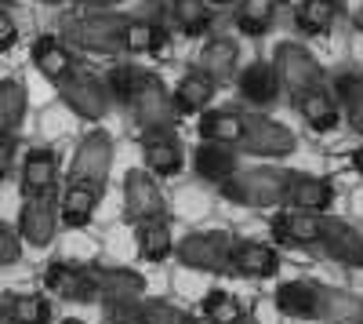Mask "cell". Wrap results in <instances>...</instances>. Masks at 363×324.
<instances>
[{
    "label": "cell",
    "instance_id": "cell-1",
    "mask_svg": "<svg viewBox=\"0 0 363 324\" xmlns=\"http://www.w3.org/2000/svg\"><path fill=\"white\" fill-rule=\"evenodd\" d=\"M128 22H131V15H120V11L69 15V18L62 22V40H66L69 48H84V51L120 55V51H124Z\"/></svg>",
    "mask_w": 363,
    "mask_h": 324
},
{
    "label": "cell",
    "instance_id": "cell-2",
    "mask_svg": "<svg viewBox=\"0 0 363 324\" xmlns=\"http://www.w3.org/2000/svg\"><path fill=\"white\" fill-rule=\"evenodd\" d=\"M287 183L291 171L280 168H244V171L236 168L218 190L225 200L244 204V208H277L287 200Z\"/></svg>",
    "mask_w": 363,
    "mask_h": 324
},
{
    "label": "cell",
    "instance_id": "cell-3",
    "mask_svg": "<svg viewBox=\"0 0 363 324\" xmlns=\"http://www.w3.org/2000/svg\"><path fill=\"white\" fill-rule=\"evenodd\" d=\"M128 109H131V117H135L138 131H167V128H174V121H178L174 99L164 92L160 77H157V73H145V70L135 73V87H131Z\"/></svg>",
    "mask_w": 363,
    "mask_h": 324
},
{
    "label": "cell",
    "instance_id": "cell-4",
    "mask_svg": "<svg viewBox=\"0 0 363 324\" xmlns=\"http://www.w3.org/2000/svg\"><path fill=\"white\" fill-rule=\"evenodd\" d=\"M58 95H62V102L77 117H84V121H99V117H106L109 106H113L109 84L95 73H84V70H69L58 80Z\"/></svg>",
    "mask_w": 363,
    "mask_h": 324
},
{
    "label": "cell",
    "instance_id": "cell-5",
    "mask_svg": "<svg viewBox=\"0 0 363 324\" xmlns=\"http://www.w3.org/2000/svg\"><path fill=\"white\" fill-rule=\"evenodd\" d=\"M272 66H277V77H280V87L298 102L306 92H313L316 84H323V66L309 55V48L301 44H280L277 48V58H272Z\"/></svg>",
    "mask_w": 363,
    "mask_h": 324
},
{
    "label": "cell",
    "instance_id": "cell-6",
    "mask_svg": "<svg viewBox=\"0 0 363 324\" xmlns=\"http://www.w3.org/2000/svg\"><path fill=\"white\" fill-rule=\"evenodd\" d=\"M233 241L236 237L225 230H203V233H189V237L174 248V255H178L182 266H189V270H225Z\"/></svg>",
    "mask_w": 363,
    "mask_h": 324
},
{
    "label": "cell",
    "instance_id": "cell-7",
    "mask_svg": "<svg viewBox=\"0 0 363 324\" xmlns=\"http://www.w3.org/2000/svg\"><path fill=\"white\" fill-rule=\"evenodd\" d=\"M294 131L284 128L280 121L272 117H262V113H251L244 117V139H240V150H247L255 157H287L294 153Z\"/></svg>",
    "mask_w": 363,
    "mask_h": 324
},
{
    "label": "cell",
    "instance_id": "cell-8",
    "mask_svg": "<svg viewBox=\"0 0 363 324\" xmlns=\"http://www.w3.org/2000/svg\"><path fill=\"white\" fill-rule=\"evenodd\" d=\"M58 226H62V212H58V200L51 193H37L26 197L22 215H18V237L33 248H48L55 241Z\"/></svg>",
    "mask_w": 363,
    "mask_h": 324
},
{
    "label": "cell",
    "instance_id": "cell-9",
    "mask_svg": "<svg viewBox=\"0 0 363 324\" xmlns=\"http://www.w3.org/2000/svg\"><path fill=\"white\" fill-rule=\"evenodd\" d=\"M113 164V139L106 131H87L73 153L69 164V179L73 183H91V186H102L106 175Z\"/></svg>",
    "mask_w": 363,
    "mask_h": 324
},
{
    "label": "cell",
    "instance_id": "cell-10",
    "mask_svg": "<svg viewBox=\"0 0 363 324\" xmlns=\"http://www.w3.org/2000/svg\"><path fill=\"white\" fill-rule=\"evenodd\" d=\"M48 291L73 303H95L99 299V281H95V266H73V262H51L44 274Z\"/></svg>",
    "mask_w": 363,
    "mask_h": 324
},
{
    "label": "cell",
    "instance_id": "cell-11",
    "mask_svg": "<svg viewBox=\"0 0 363 324\" xmlns=\"http://www.w3.org/2000/svg\"><path fill=\"white\" fill-rule=\"evenodd\" d=\"M323 226H327V212L287 208V212H280L277 219H272V233H277V241L294 244V248H320Z\"/></svg>",
    "mask_w": 363,
    "mask_h": 324
},
{
    "label": "cell",
    "instance_id": "cell-12",
    "mask_svg": "<svg viewBox=\"0 0 363 324\" xmlns=\"http://www.w3.org/2000/svg\"><path fill=\"white\" fill-rule=\"evenodd\" d=\"M124 215L128 222H145L164 215V193L149 171H128L124 179Z\"/></svg>",
    "mask_w": 363,
    "mask_h": 324
},
{
    "label": "cell",
    "instance_id": "cell-13",
    "mask_svg": "<svg viewBox=\"0 0 363 324\" xmlns=\"http://www.w3.org/2000/svg\"><path fill=\"white\" fill-rule=\"evenodd\" d=\"M142 157H145V168L153 175H178L182 164H186V153L174 139V128L167 131H142Z\"/></svg>",
    "mask_w": 363,
    "mask_h": 324
},
{
    "label": "cell",
    "instance_id": "cell-14",
    "mask_svg": "<svg viewBox=\"0 0 363 324\" xmlns=\"http://www.w3.org/2000/svg\"><path fill=\"white\" fill-rule=\"evenodd\" d=\"M287 208H301V212H327L335 204V186L320 175H306V171H291L287 183Z\"/></svg>",
    "mask_w": 363,
    "mask_h": 324
},
{
    "label": "cell",
    "instance_id": "cell-15",
    "mask_svg": "<svg viewBox=\"0 0 363 324\" xmlns=\"http://www.w3.org/2000/svg\"><path fill=\"white\" fill-rule=\"evenodd\" d=\"M320 252L330 255V259H338V262H345V266H363V233H356L342 219H330L327 215Z\"/></svg>",
    "mask_w": 363,
    "mask_h": 324
},
{
    "label": "cell",
    "instance_id": "cell-16",
    "mask_svg": "<svg viewBox=\"0 0 363 324\" xmlns=\"http://www.w3.org/2000/svg\"><path fill=\"white\" fill-rule=\"evenodd\" d=\"M58 179V153L48 150V146H37L29 150L22 161V193L37 197V193H51Z\"/></svg>",
    "mask_w": 363,
    "mask_h": 324
},
{
    "label": "cell",
    "instance_id": "cell-17",
    "mask_svg": "<svg viewBox=\"0 0 363 324\" xmlns=\"http://www.w3.org/2000/svg\"><path fill=\"white\" fill-rule=\"evenodd\" d=\"M229 266L244 277H272L280 270V255L269 244H258V241H233Z\"/></svg>",
    "mask_w": 363,
    "mask_h": 324
},
{
    "label": "cell",
    "instance_id": "cell-18",
    "mask_svg": "<svg viewBox=\"0 0 363 324\" xmlns=\"http://www.w3.org/2000/svg\"><path fill=\"white\" fill-rule=\"evenodd\" d=\"M294 106L301 109V117H306L309 128H316V131H330V128H338V121H342L338 95H335V87H327V80L316 84L313 92H306Z\"/></svg>",
    "mask_w": 363,
    "mask_h": 324
},
{
    "label": "cell",
    "instance_id": "cell-19",
    "mask_svg": "<svg viewBox=\"0 0 363 324\" xmlns=\"http://www.w3.org/2000/svg\"><path fill=\"white\" fill-rule=\"evenodd\" d=\"M95 281H99V299L102 303L142 299V291H145V281L135 270H124V266H95Z\"/></svg>",
    "mask_w": 363,
    "mask_h": 324
},
{
    "label": "cell",
    "instance_id": "cell-20",
    "mask_svg": "<svg viewBox=\"0 0 363 324\" xmlns=\"http://www.w3.org/2000/svg\"><path fill=\"white\" fill-rule=\"evenodd\" d=\"M320 288L323 284H309V281H287L277 288V310L298 320L320 317Z\"/></svg>",
    "mask_w": 363,
    "mask_h": 324
},
{
    "label": "cell",
    "instance_id": "cell-21",
    "mask_svg": "<svg viewBox=\"0 0 363 324\" xmlns=\"http://www.w3.org/2000/svg\"><path fill=\"white\" fill-rule=\"evenodd\" d=\"M240 95L251 106H272L280 95V77L272 63H251L240 73Z\"/></svg>",
    "mask_w": 363,
    "mask_h": 324
},
{
    "label": "cell",
    "instance_id": "cell-22",
    "mask_svg": "<svg viewBox=\"0 0 363 324\" xmlns=\"http://www.w3.org/2000/svg\"><path fill=\"white\" fill-rule=\"evenodd\" d=\"M99 197H102V186H91V183H69V190L62 193V200H58V212H62V222L80 230L91 222V215H95L99 208Z\"/></svg>",
    "mask_w": 363,
    "mask_h": 324
},
{
    "label": "cell",
    "instance_id": "cell-23",
    "mask_svg": "<svg viewBox=\"0 0 363 324\" xmlns=\"http://www.w3.org/2000/svg\"><path fill=\"white\" fill-rule=\"evenodd\" d=\"M215 80H211L203 70H193V73H186L178 80V87H174V109L178 113H203L207 106H211V99H215Z\"/></svg>",
    "mask_w": 363,
    "mask_h": 324
},
{
    "label": "cell",
    "instance_id": "cell-24",
    "mask_svg": "<svg viewBox=\"0 0 363 324\" xmlns=\"http://www.w3.org/2000/svg\"><path fill=\"white\" fill-rule=\"evenodd\" d=\"M193 168L203 183H225L229 175L236 171V153L233 146H218V142H207V146H196L193 153Z\"/></svg>",
    "mask_w": 363,
    "mask_h": 324
},
{
    "label": "cell",
    "instance_id": "cell-25",
    "mask_svg": "<svg viewBox=\"0 0 363 324\" xmlns=\"http://www.w3.org/2000/svg\"><path fill=\"white\" fill-rule=\"evenodd\" d=\"M320 320L327 324H363V299L345 288H320Z\"/></svg>",
    "mask_w": 363,
    "mask_h": 324
},
{
    "label": "cell",
    "instance_id": "cell-26",
    "mask_svg": "<svg viewBox=\"0 0 363 324\" xmlns=\"http://www.w3.org/2000/svg\"><path fill=\"white\" fill-rule=\"evenodd\" d=\"M200 139L218 142V146H240V139H244V117L233 109H203Z\"/></svg>",
    "mask_w": 363,
    "mask_h": 324
},
{
    "label": "cell",
    "instance_id": "cell-27",
    "mask_svg": "<svg viewBox=\"0 0 363 324\" xmlns=\"http://www.w3.org/2000/svg\"><path fill=\"white\" fill-rule=\"evenodd\" d=\"M33 63H37V70H40L48 80H55V84L62 80L69 70H77L66 40H58V37H40V40L33 44Z\"/></svg>",
    "mask_w": 363,
    "mask_h": 324
},
{
    "label": "cell",
    "instance_id": "cell-28",
    "mask_svg": "<svg viewBox=\"0 0 363 324\" xmlns=\"http://www.w3.org/2000/svg\"><path fill=\"white\" fill-rule=\"evenodd\" d=\"M135 237H138V255L149 259V262H164L171 252H174V241H171V226L167 219H145V222H135Z\"/></svg>",
    "mask_w": 363,
    "mask_h": 324
},
{
    "label": "cell",
    "instance_id": "cell-29",
    "mask_svg": "<svg viewBox=\"0 0 363 324\" xmlns=\"http://www.w3.org/2000/svg\"><path fill=\"white\" fill-rule=\"evenodd\" d=\"M236 58H240L236 40L215 37V40H211V44L200 51V66H196V70H203L215 84H222V80H229V77L236 73Z\"/></svg>",
    "mask_w": 363,
    "mask_h": 324
},
{
    "label": "cell",
    "instance_id": "cell-30",
    "mask_svg": "<svg viewBox=\"0 0 363 324\" xmlns=\"http://www.w3.org/2000/svg\"><path fill=\"white\" fill-rule=\"evenodd\" d=\"M342 11V0H298L294 8V26L301 29V33H327L330 26H335Z\"/></svg>",
    "mask_w": 363,
    "mask_h": 324
},
{
    "label": "cell",
    "instance_id": "cell-31",
    "mask_svg": "<svg viewBox=\"0 0 363 324\" xmlns=\"http://www.w3.org/2000/svg\"><path fill=\"white\" fill-rule=\"evenodd\" d=\"M26 117V84L18 77L0 80V135H18Z\"/></svg>",
    "mask_w": 363,
    "mask_h": 324
},
{
    "label": "cell",
    "instance_id": "cell-32",
    "mask_svg": "<svg viewBox=\"0 0 363 324\" xmlns=\"http://www.w3.org/2000/svg\"><path fill=\"white\" fill-rule=\"evenodd\" d=\"M8 324H51V303L37 291H18L4 299Z\"/></svg>",
    "mask_w": 363,
    "mask_h": 324
},
{
    "label": "cell",
    "instance_id": "cell-33",
    "mask_svg": "<svg viewBox=\"0 0 363 324\" xmlns=\"http://www.w3.org/2000/svg\"><path fill=\"white\" fill-rule=\"evenodd\" d=\"M272 18H277V0H240V8H236V29L244 37L269 33Z\"/></svg>",
    "mask_w": 363,
    "mask_h": 324
},
{
    "label": "cell",
    "instance_id": "cell-34",
    "mask_svg": "<svg viewBox=\"0 0 363 324\" xmlns=\"http://www.w3.org/2000/svg\"><path fill=\"white\" fill-rule=\"evenodd\" d=\"M167 48V29L157 22H145V18H131L128 22V33H124V51L135 55H149V51H164Z\"/></svg>",
    "mask_w": 363,
    "mask_h": 324
},
{
    "label": "cell",
    "instance_id": "cell-35",
    "mask_svg": "<svg viewBox=\"0 0 363 324\" xmlns=\"http://www.w3.org/2000/svg\"><path fill=\"white\" fill-rule=\"evenodd\" d=\"M200 317L211 320V324H244L247 320V310L236 303V296L229 291H207L203 303H200Z\"/></svg>",
    "mask_w": 363,
    "mask_h": 324
},
{
    "label": "cell",
    "instance_id": "cell-36",
    "mask_svg": "<svg viewBox=\"0 0 363 324\" xmlns=\"http://www.w3.org/2000/svg\"><path fill=\"white\" fill-rule=\"evenodd\" d=\"M335 95L342 99V117H349V128L363 135V77L342 73L335 80Z\"/></svg>",
    "mask_w": 363,
    "mask_h": 324
},
{
    "label": "cell",
    "instance_id": "cell-37",
    "mask_svg": "<svg viewBox=\"0 0 363 324\" xmlns=\"http://www.w3.org/2000/svg\"><path fill=\"white\" fill-rule=\"evenodd\" d=\"M171 18L178 22V29H186L189 37H200L211 26V4L207 0H171Z\"/></svg>",
    "mask_w": 363,
    "mask_h": 324
},
{
    "label": "cell",
    "instance_id": "cell-38",
    "mask_svg": "<svg viewBox=\"0 0 363 324\" xmlns=\"http://www.w3.org/2000/svg\"><path fill=\"white\" fill-rule=\"evenodd\" d=\"M109 324H145V299H128V303H102Z\"/></svg>",
    "mask_w": 363,
    "mask_h": 324
},
{
    "label": "cell",
    "instance_id": "cell-39",
    "mask_svg": "<svg viewBox=\"0 0 363 324\" xmlns=\"http://www.w3.org/2000/svg\"><path fill=\"white\" fill-rule=\"evenodd\" d=\"M145 324H200L193 313L186 310H178L171 303H157V299H149L145 303Z\"/></svg>",
    "mask_w": 363,
    "mask_h": 324
},
{
    "label": "cell",
    "instance_id": "cell-40",
    "mask_svg": "<svg viewBox=\"0 0 363 324\" xmlns=\"http://www.w3.org/2000/svg\"><path fill=\"white\" fill-rule=\"evenodd\" d=\"M135 66H116L109 77H106V84H109V95H113V102H120V106H128V99H131V87H135Z\"/></svg>",
    "mask_w": 363,
    "mask_h": 324
},
{
    "label": "cell",
    "instance_id": "cell-41",
    "mask_svg": "<svg viewBox=\"0 0 363 324\" xmlns=\"http://www.w3.org/2000/svg\"><path fill=\"white\" fill-rule=\"evenodd\" d=\"M18 255H22L18 230H11V226L0 222V266H11V262H18Z\"/></svg>",
    "mask_w": 363,
    "mask_h": 324
},
{
    "label": "cell",
    "instance_id": "cell-42",
    "mask_svg": "<svg viewBox=\"0 0 363 324\" xmlns=\"http://www.w3.org/2000/svg\"><path fill=\"white\" fill-rule=\"evenodd\" d=\"M15 146H18L15 135H0V179H4L15 164Z\"/></svg>",
    "mask_w": 363,
    "mask_h": 324
},
{
    "label": "cell",
    "instance_id": "cell-43",
    "mask_svg": "<svg viewBox=\"0 0 363 324\" xmlns=\"http://www.w3.org/2000/svg\"><path fill=\"white\" fill-rule=\"evenodd\" d=\"M15 40H18V26H15V18L4 8H0V51H8Z\"/></svg>",
    "mask_w": 363,
    "mask_h": 324
},
{
    "label": "cell",
    "instance_id": "cell-44",
    "mask_svg": "<svg viewBox=\"0 0 363 324\" xmlns=\"http://www.w3.org/2000/svg\"><path fill=\"white\" fill-rule=\"evenodd\" d=\"M349 164L363 175V146H356V150H352V157H349Z\"/></svg>",
    "mask_w": 363,
    "mask_h": 324
},
{
    "label": "cell",
    "instance_id": "cell-45",
    "mask_svg": "<svg viewBox=\"0 0 363 324\" xmlns=\"http://www.w3.org/2000/svg\"><path fill=\"white\" fill-rule=\"evenodd\" d=\"M80 4H87V8H109V4H116V0H80Z\"/></svg>",
    "mask_w": 363,
    "mask_h": 324
},
{
    "label": "cell",
    "instance_id": "cell-46",
    "mask_svg": "<svg viewBox=\"0 0 363 324\" xmlns=\"http://www.w3.org/2000/svg\"><path fill=\"white\" fill-rule=\"evenodd\" d=\"M352 26H356V29H359V33H363V8L356 11V18H352Z\"/></svg>",
    "mask_w": 363,
    "mask_h": 324
},
{
    "label": "cell",
    "instance_id": "cell-47",
    "mask_svg": "<svg viewBox=\"0 0 363 324\" xmlns=\"http://www.w3.org/2000/svg\"><path fill=\"white\" fill-rule=\"evenodd\" d=\"M8 320V313H4V299H0V324H4Z\"/></svg>",
    "mask_w": 363,
    "mask_h": 324
},
{
    "label": "cell",
    "instance_id": "cell-48",
    "mask_svg": "<svg viewBox=\"0 0 363 324\" xmlns=\"http://www.w3.org/2000/svg\"><path fill=\"white\" fill-rule=\"evenodd\" d=\"M215 4H233V0H215Z\"/></svg>",
    "mask_w": 363,
    "mask_h": 324
},
{
    "label": "cell",
    "instance_id": "cell-49",
    "mask_svg": "<svg viewBox=\"0 0 363 324\" xmlns=\"http://www.w3.org/2000/svg\"><path fill=\"white\" fill-rule=\"evenodd\" d=\"M244 324H258V320H255V317H247V320H244Z\"/></svg>",
    "mask_w": 363,
    "mask_h": 324
},
{
    "label": "cell",
    "instance_id": "cell-50",
    "mask_svg": "<svg viewBox=\"0 0 363 324\" xmlns=\"http://www.w3.org/2000/svg\"><path fill=\"white\" fill-rule=\"evenodd\" d=\"M62 324H80V320H62Z\"/></svg>",
    "mask_w": 363,
    "mask_h": 324
},
{
    "label": "cell",
    "instance_id": "cell-51",
    "mask_svg": "<svg viewBox=\"0 0 363 324\" xmlns=\"http://www.w3.org/2000/svg\"><path fill=\"white\" fill-rule=\"evenodd\" d=\"M44 4H58V0H44Z\"/></svg>",
    "mask_w": 363,
    "mask_h": 324
}]
</instances>
